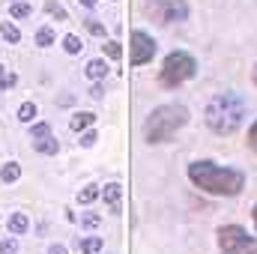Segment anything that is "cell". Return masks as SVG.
<instances>
[{
  "label": "cell",
  "mask_w": 257,
  "mask_h": 254,
  "mask_svg": "<svg viewBox=\"0 0 257 254\" xmlns=\"http://www.w3.org/2000/svg\"><path fill=\"white\" fill-rule=\"evenodd\" d=\"M9 15H12V18H30V15H33V6H30V3H15V0H12V3H9Z\"/></svg>",
  "instance_id": "obj_17"
},
{
  "label": "cell",
  "mask_w": 257,
  "mask_h": 254,
  "mask_svg": "<svg viewBox=\"0 0 257 254\" xmlns=\"http://www.w3.org/2000/svg\"><path fill=\"white\" fill-rule=\"evenodd\" d=\"M48 254H69V251H66L63 245H51V248H48Z\"/></svg>",
  "instance_id": "obj_31"
},
{
  "label": "cell",
  "mask_w": 257,
  "mask_h": 254,
  "mask_svg": "<svg viewBox=\"0 0 257 254\" xmlns=\"http://www.w3.org/2000/svg\"><path fill=\"white\" fill-rule=\"evenodd\" d=\"M36 114H39V108H36L33 102H24V105L18 108V120H21V123H33Z\"/></svg>",
  "instance_id": "obj_18"
},
{
  "label": "cell",
  "mask_w": 257,
  "mask_h": 254,
  "mask_svg": "<svg viewBox=\"0 0 257 254\" xmlns=\"http://www.w3.org/2000/svg\"><path fill=\"white\" fill-rule=\"evenodd\" d=\"M99 194H102V189H99V186H84V189L78 191V203H81V206H90Z\"/></svg>",
  "instance_id": "obj_15"
},
{
  "label": "cell",
  "mask_w": 257,
  "mask_h": 254,
  "mask_svg": "<svg viewBox=\"0 0 257 254\" xmlns=\"http://www.w3.org/2000/svg\"><path fill=\"white\" fill-rule=\"evenodd\" d=\"M93 123H96V114H93V111H78V114H72L69 129H72V132H84V129H90Z\"/></svg>",
  "instance_id": "obj_9"
},
{
  "label": "cell",
  "mask_w": 257,
  "mask_h": 254,
  "mask_svg": "<svg viewBox=\"0 0 257 254\" xmlns=\"http://www.w3.org/2000/svg\"><path fill=\"white\" fill-rule=\"evenodd\" d=\"M254 84H257V66H254Z\"/></svg>",
  "instance_id": "obj_34"
},
{
  "label": "cell",
  "mask_w": 257,
  "mask_h": 254,
  "mask_svg": "<svg viewBox=\"0 0 257 254\" xmlns=\"http://www.w3.org/2000/svg\"><path fill=\"white\" fill-rule=\"evenodd\" d=\"M102 51H105L111 60H120V57H123V48H120V42H114V39H111V42H105V45H102Z\"/></svg>",
  "instance_id": "obj_22"
},
{
  "label": "cell",
  "mask_w": 257,
  "mask_h": 254,
  "mask_svg": "<svg viewBox=\"0 0 257 254\" xmlns=\"http://www.w3.org/2000/svg\"><path fill=\"white\" fill-rule=\"evenodd\" d=\"M36 45H42V48L54 45V30H51V27H42V30H36Z\"/></svg>",
  "instance_id": "obj_19"
},
{
  "label": "cell",
  "mask_w": 257,
  "mask_h": 254,
  "mask_svg": "<svg viewBox=\"0 0 257 254\" xmlns=\"http://www.w3.org/2000/svg\"><path fill=\"white\" fill-rule=\"evenodd\" d=\"M218 248L221 254H257V239L248 236L239 224H224L218 227Z\"/></svg>",
  "instance_id": "obj_6"
},
{
  "label": "cell",
  "mask_w": 257,
  "mask_h": 254,
  "mask_svg": "<svg viewBox=\"0 0 257 254\" xmlns=\"http://www.w3.org/2000/svg\"><path fill=\"white\" fill-rule=\"evenodd\" d=\"M0 75H3V66H0Z\"/></svg>",
  "instance_id": "obj_35"
},
{
  "label": "cell",
  "mask_w": 257,
  "mask_h": 254,
  "mask_svg": "<svg viewBox=\"0 0 257 254\" xmlns=\"http://www.w3.org/2000/svg\"><path fill=\"white\" fill-rule=\"evenodd\" d=\"M96 141H99V135H96V132H84V135H81V147H93Z\"/></svg>",
  "instance_id": "obj_26"
},
{
  "label": "cell",
  "mask_w": 257,
  "mask_h": 254,
  "mask_svg": "<svg viewBox=\"0 0 257 254\" xmlns=\"http://www.w3.org/2000/svg\"><path fill=\"white\" fill-rule=\"evenodd\" d=\"M248 114V102L239 96V93H218L209 99L203 117H206V126L212 129L215 135H233L236 129L242 126Z\"/></svg>",
  "instance_id": "obj_2"
},
{
  "label": "cell",
  "mask_w": 257,
  "mask_h": 254,
  "mask_svg": "<svg viewBox=\"0 0 257 254\" xmlns=\"http://www.w3.org/2000/svg\"><path fill=\"white\" fill-rule=\"evenodd\" d=\"M18 177H21V165H18V162H9V165L0 168V180H3V183H15Z\"/></svg>",
  "instance_id": "obj_14"
},
{
  "label": "cell",
  "mask_w": 257,
  "mask_h": 254,
  "mask_svg": "<svg viewBox=\"0 0 257 254\" xmlns=\"http://www.w3.org/2000/svg\"><path fill=\"white\" fill-rule=\"evenodd\" d=\"M144 15H150L159 24H180L189 18V3L186 0H144L141 3Z\"/></svg>",
  "instance_id": "obj_5"
},
{
  "label": "cell",
  "mask_w": 257,
  "mask_h": 254,
  "mask_svg": "<svg viewBox=\"0 0 257 254\" xmlns=\"http://www.w3.org/2000/svg\"><path fill=\"white\" fill-rule=\"evenodd\" d=\"M189 180L200 191L215 194V197H233L245 189V174L233 168H221L215 162H192L189 165Z\"/></svg>",
  "instance_id": "obj_1"
},
{
  "label": "cell",
  "mask_w": 257,
  "mask_h": 254,
  "mask_svg": "<svg viewBox=\"0 0 257 254\" xmlns=\"http://www.w3.org/2000/svg\"><path fill=\"white\" fill-rule=\"evenodd\" d=\"M15 81H18L15 75H0V87H3V90H9V87H15Z\"/></svg>",
  "instance_id": "obj_28"
},
{
  "label": "cell",
  "mask_w": 257,
  "mask_h": 254,
  "mask_svg": "<svg viewBox=\"0 0 257 254\" xmlns=\"http://www.w3.org/2000/svg\"><path fill=\"white\" fill-rule=\"evenodd\" d=\"M45 135H51V126H48V123H36V126H30V141H39V138H45Z\"/></svg>",
  "instance_id": "obj_23"
},
{
  "label": "cell",
  "mask_w": 257,
  "mask_h": 254,
  "mask_svg": "<svg viewBox=\"0 0 257 254\" xmlns=\"http://www.w3.org/2000/svg\"><path fill=\"white\" fill-rule=\"evenodd\" d=\"M63 48H66V54H81L84 45H81V39H78L75 33H69V36L63 39Z\"/></svg>",
  "instance_id": "obj_20"
},
{
  "label": "cell",
  "mask_w": 257,
  "mask_h": 254,
  "mask_svg": "<svg viewBox=\"0 0 257 254\" xmlns=\"http://www.w3.org/2000/svg\"><path fill=\"white\" fill-rule=\"evenodd\" d=\"M102 197H105V203H108L111 212H120L123 209V186L120 183H108L102 189Z\"/></svg>",
  "instance_id": "obj_8"
},
{
  "label": "cell",
  "mask_w": 257,
  "mask_h": 254,
  "mask_svg": "<svg viewBox=\"0 0 257 254\" xmlns=\"http://www.w3.org/2000/svg\"><path fill=\"white\" fill-rule=\"evenodd\" d=\"M87 30H90L93 36H105V27H102L99 21H87Z\"/></svg>",
  "instance_id": "obj_27"
},
{
  "label": "cell",
  "mask_w": 257,
  "mask_h": 254,
  "mask_svg": "<svg viewBox=\"0 0 257 254\" xmlns=\"http://www.w3.org/2000/svg\"><path fill=\"white\" fill-rule=\"evenodd\" d=\"M248 147L257 153V120H254V126L248 129Z\"/></svg>",
  "instance_id": "obj_29"
},
{
  "label": "cell",
  "mask_w": 257,
  "mask_h": 254,
  "mask_svg": "<svg viewBox=\"0 0 257 254\" xmlns=\"http://www.w3.org/2000/svg\"><path fill=\"white\" fill-rule=\"evenodd\" d=\"M45 9H48V15H54L57 21H66V9L60 6V3H54V0H48V3H45Z\"/></svg>",
  "instance_id": "obj_24"
},
{
  "label": "cell",
  "mask_w": 257,
  "mask_h": 254,
  "mask_svg": "<svg viewBox=\"0 0 257 254\" xmlns=\"http://www.w3.org/2000/svg\"><path fill=\"white\" fill-rule=\"evenodd\" d=\"M102 248H105L102 236H84V239H78V251L81 254H99Z\"/></svg>",
  "instance_id": "obj_12"
},
{
  "label": "cell",
  "mask_w": 257,
  "mask_h": 254,
  "mask_svg": "<svg viewBox=\"0 0 257 254\" xmlns=\"http://www.w3.org/2000/svg\"><path fill=\"white\" fill-rule=\"evenodd\" d=\"M15 251H18V239H12V236L0 239V254H15Z\"/></svg>",
  "instance_id": "obj_25"
},
{
  "label": "cell",
  "mask_w": 257,
  "mask_h": 254,
  "mask_svg": "<svg viewBox=\"0 0 257 254\" xmlns=\"http://www.w3.org/2000/svg\"><path fill=\"white\" fill-rule=\"evenodd\" d=\"M90 96H93V99H102V96H105V87H102V84L96 81V84L90 87Z\"/></svg>",
  "instance_id": "obj_30"
},
{
  "label": "cell",
  "mask_w": 257,
  "mask_h": 254,
  "mask_svg": "<svg viewBox=\"0 0 257 254\" xmlns=\"http://www.w3.org/2000/svg\"><path fill=\"white\" fill-rule=\"evenodd\" d=\"M251 215H254V227H257V203H254V212H251Z\"/></svg>",
  "instance_id": "obj_33"
},
{
  "label": "cell",
  "mask_w": 257,
  "mask_h": 254,
  "mask_svg": "<svg viewBox=\"0 0 257 254\" xmlns=\"http://www.w3.org/2000/svg\"><path fill=\"white\" fill-rule=\"evenodd\" d=\"M194 72H197V63H194L192 54H186V51H171V54L165 57L162 69H159V84L168 87V90H174V87L186 84L189 78H194Z\"/></svg>",
  "instance_id": "obj_4"
},
{
  "label": "cell",
  "mask_w": 257,
  "mask_h": 254,
  "mask_svg": "<svg viewBox=\"0 0 257 254\" xmlns=\"http://www.w3.org/2000/svg\"><path fill=\"white\" fill-rule=\"evenodd\" d=\"M81 3H84L87 9H93V6H96V0H81Z\"/></svg>",
  "instance_id": "obj_32"
},
{
  "label": "cell",
  "mask_w": 257,
  "mask_h": 254,
  "mask_svg": "<svg viewBox=\"0 0 257 254\" xmlns=\"http://www.w3.org/2000/svg\"><path fill=\"white\" fill-rule=\"evenodd\" d=\"M33 147H36L42 156H57V150H60V144H57V138H54V135H45V138L33 141Z\"/></svg>",
  "instance_id": "obj_11"
},
{
  "label": "cell",
  "mask_w": 257,
  "mask_h": 254,
  "mask_svg": "<svg viewBox=\"0 0 257 254\" xmlns=\"http://www.w3.org/2000/svg\"><path fill=\"white\" fill-rule=\"evenodd\" d=\"M189 123V108L186 105H159L144 123V135L150 144H165L171 141L180 129Z\"/></svg>",
  "instance_id": "obj_3"
},
{
  "label": "cell",
  "mask_w": 257,
  "mask_h": 254,
  "mask_svg": "<svg viewBox=\"0 0 257 254\" xmlns=\"http://www.w3.org/2000/svg\"><path fill=\"white\" fill-rule=\"evenodd\" d=\"M0 33H3V39H6V42H12V45H15V42H21V30H18L12 21H3V24H0Z\"/></svg>",
  "instance_id": "obj_16"
},
{
  "label": "cell",
  "mask_w": 257,
  "mask_h": 254,
  "mask_svg": "<svg viewBox=\"0 0 257 254\" xmlns=\"http://www.w3.org/2000/svg\"><path fill=\"white\" fill-rule=\"evenodd\" d=\"M153 57H156V39L144 30H132V36H128V63L144 66Z\"/></svg>",
  "instance_id": "obj_7"
},
{
  "label": "cell",
  "mask_w": 257,
  "mask_h": 254,
  "mask_svg": "<svg viewBox=\"0 0 257 254\" xmlns=\"http://www.w3.org/2000/svg\"><path fill=\"white\" fill-rule=\"evenodd\" d=\"M108 72H111V66H108L105 57H99V60H90V63H87V78H93V81H102Z\"/></svg>",
  "instance_id": "obj_10"
},
{
  "label": "cell",
  "mask_w": 257,
  "mask_h": 254,
  "mask_svg": "<svg viewBox=\"0 0 257 254\" xmlns=\"http://www.w3.org/2000/svg\"><path fill=\"white\" fill-rule=\"evenodd\" d=\"M27 227H30V218H27L24 212H12V215H9V233L21 236V233H24Z\"/></svg>",
  "instance_id": "obj_13"
},
{
  "label": "cell",
  "mask_w": 257,
  "mask_h": 254,
  "mask_svg": "<svg viewBox=\"0 0 257 254\" xmlns=\"http://www.w3.org/2000/svg\"><path fill=\"white\" fill-rule=\"evenodd\" d=\"M99 224H102V215H99V212H84V215H81V227L93 230V227H99Z\"/></svg>",
  "instance_id": "obj_21"
}]
</instances>
